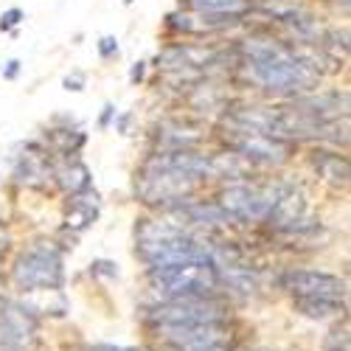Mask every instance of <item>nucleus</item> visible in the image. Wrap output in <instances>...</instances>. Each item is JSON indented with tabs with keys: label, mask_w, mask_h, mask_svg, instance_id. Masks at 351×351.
I'll list each match as a JSON object with an SVG mask.
<instances>
[{
	"label": "nucleus",
	"mask_w": 351,
	"mask_h": 351,
	"mask_svg": "<svg viewBox=\"0 0 351 351\" xmlns=\"http://www.w3.org/2000/svg\"><path fill=\"white\" fill-rule=\"evenodd\" d=\"M14 281L17 287L28 292H40V289H60L65 270H62V253L53 245H34L28 247L17 261H14Z\"/></svg>",
	"instance_id": "39448f33"
},
{
	"label": "nucleus",
	"mask_w": 351,
	"mask_h": 351,
	"mask_svg": "<svg viewBox=\"0 0 351 351\" xmlns=\"http://www.w3.org/2000/svg\"><path fill=\"white\" fill-rule=\"evenodd\" d=\"M324 351H348V329H332L324 340Z\"/></svg>",
	"instance_id": "f3484780"
},
{
	"label": "nucleus",
	"mask_w": 351,
	"mask_h": 351,
	"mask_svg": "<svg viewBox=\"0 0 351 351\" xmlns=\"http://www.w3.org/2000/svg\"><path fill=\"white\" fill-rule=\"evenodd\" d=\"M230 146L237 149L242 158L261 163V166H276L284 163L289 158V143L278 141V138H267V135H253V132H242L233 130L230 132Z\"/></svg>",
	"instance_id": "9b49d317"
},
{
	"label": "nucleus",
	"mask_w": 351,
	"mask_h": 351,
	"mask_svg": "<svg viewBox=\"0 0 351 351\" xmlns=\"http://www.w3.org/2000/svg\"><path fill=\"white\" fill-rule=\"evenodd\" d=\"M276 194L261 191L253 186H230L219 194L217 206L230 217V219H245V222H256V219H267L273 211Z\"/></svg>",
	"instance_id": "6e6552de"
},
{
	"label": "nucleus",
	"mask_w": 351,
	"mask_h": 351,
	"mask_svg": "<svg viewBox=\"0 0 351 351\" xmlns=\"http://www.w3.org/2000/svg\"><path fill=\"white\" fill-rule=\"evenodd\" d=\"M90 351H143V348H132V346H93Z\"/></svg>",
	"instance_id": "4be33fe9"
},
{
	"label": "nucleus",
	"mask_w": 351,
	"mask_h": 351,
	"mask_svg": "<svg viewBox=\"0 0 351 351\" xmlns=\"http://www.w3.org/2000/svg\"><path fill=\"white\" fill-rule=\"evenodd\" d=\"M180 211L191 225H222V222H230V217L217 206V202H189V206H183Z\"/></svg>",
	"instance_id": "2eb2a0df"
},
{
	"label": "nucleus",
	"mask_w": 351,
	"mask_h": 351,
	"mask_svg": "<svg viewBox=\"0 0 351 351\" xmlns=\"http://www.w3.org/2000/svg\"><path fill=\"white\" fill-rule=\"evenodd\" d=\"M112 115H115V107H112V104H104V112H101V119H99V127H107Z\"/></svg>",
	"instance_id": "5701e85b"
},
{
	"label": "nucleus",
	"mask_w": 351,
	"mask_h": 351,
	"mask_svg": "<svg viewBox=\"0 0 351 351\" xmlns=\"http://www.w3.org/2000/svg\"><path fill=\"white\" fill-rule=\"evenodd\" d=\"M197 178L174 169H163L155 163H146L141 183H138V194L146 202H169V199H183L191 189H194Z\"/></svg>",
	"instance_id": "423d86ee"
},
{
	"label": "nucleus",
	"mask_w": 351,
	"mask_h": 351,
	"mask_svg": "<svg viewBox=\"0 0 351 351\" xmlns=\"http://www.w3.org/2000/svg\"><path fill=\"white\" fill-rule=\"evenodd\" d=\"M225 312L214 298H174L160 301L146 312V324L158 329H189L202 324H222Z\"/></svg>",
	"instance_id": "20e7f679"
},
{
	"label": "nucleus",
	"mask_w": 351,
	"mask_h": 351,
	"mask_svg": "<svg viewBox=\"0 0 351 351\" xmlns=\"http://www.w3.org/2000/svg\"><path fill=\"white\" fill-rule=\"evenodd\" d=\"M84 194H87V191H84ZM84 194H76V197H73L71 211H68V225L76 228V230L87 228V225L96 219V214H99V202H96V199H93V202H87Z\"/></svg>",
	"instance_id": "dca6fc26"
},
{
	"label": "nucleus",
	"mask_w": 351,
	"mask_h": 351,
	"mask_svg": "<svg viewBox=\"0 0 351 351\" xmlns=\"http://www.w3.org/2000/svg\"><path fill=\"white\" fill-rule=\"evenodd\" d=\"M149 281H152V289L160 295V301L211 298V292L222 284V276L214 261H183V265L149 270Z\"/></svg>",
	"instance_id": "7ed1b4c3"
},
{
	"label": "nucleus",
	"mask_w": 351,
	"mask_h": 351,
	"mask_svg": "<svg viewBox=\"0 0 351 351\" xmlns=\"http://www.w3.org/2000/svg\"><path fill=\"white\" fill-rule=\"evenodd\" d=\"M245 68L253 82L273 93H298L315 82L312 68L298 60L295 51L270 37H250L245 45Z\"/></svg>",
	"instance_id": "f257e3e1"
},
{
	"label": "nucleus",
	"mask_w": 351,
	"mask_h": 351,
	"mask_svg": "<svg viewBox=\"0 0 351 351\" xmlns=\"http://www.w3.org/2000/svg\"><path fill=\"white\" fill-rule=\"evenodd\" d=\"M65 90H82V76H73V79L68 76L65 79Z\"/></svg>",
	"instance_id": "b1692460"
},
{
	"label": "nucleus",
	"mask_w": 351,
	"mask_h": 351,
	"mask_svg": "<svg viewBox=\"0 0 351 351\" xmlns=\"http://www.w3.org/2000/svg\"><path fill=\"white\" fill-rule=\"evenodd\" d=\"M158 335L178 351H230V329L225 320L189 329H158Z\"/></svg>",
	"instance_id": "1a4fd4ad"
},
{
	"label": "nucleus",
	"mask_w": 351,
	"mask_h": 351,
	"mask_svg": "<svg viewBox=\"0 0 351 351\" xmlns=\"http://www.w3.org/2000/svg\"><path fill=\"white\" fill-rule=\"evenodd\" d=\"M284 289H289L295 298H337L346 295V281L340 276L324 270H289L281 278Z\"/></svg>",
	"instance_id": "9d476101"
},
{
	"label": "nucleus",
	"mask_w": 351,
	"mask_h": 351,
	"mask_svg": "<svg viewBox=\"0 0 351 351\" xmlns=\"http://www.w3.org/2000/svg\"><path fill=\"white\" fill-rule=\"evenodd\" d=\"M138 239V253L141 258L155 267H169V265H183V261H214V250L206 247L199 239L189 237L180 225L160 222V219H141L135 228Z\"/></svg>",
	"instance_id": "f03ea898"
},
{
	"label": "nucleus",
	"mask_w": 351,
	"mask_h": 351,
	"mask_svg": "<svg viewBox=\"0 0 351 351\" xmlns=\"http://www.w3.org/2000/svg\"><path fill=\"white\" fill-rule=\"evenodd\" d=\"M23 17H25V14H23L20 9H9V12H3V17H0V32H12L14 25H20Z\"/></svg>",
	"instance_id": "6ab92c4d"
},
{
	"label": "nucleus",
	"mask_w": 351,
	"mask_h": 351,
	"mask_svg": "<svg viewBox=\"0 0 351 351\" xmlns=\"http://www.w3.org/2000/svg\"><path fill=\"white\" fill-rule=\"evenodd\" d=\"M99 56H101V60H112V56H119V40L104 34L99 40Z\"/></svg>",
	"instance_id": "a211bd4d"
},
{
	"label": "nucleus",
	"mask_w": 351,
	"mask_h": 351,
	"mask_svg": "<svg viewBox=\"0 0 351 351\" xmlns=\"http://www.w3.org/2000/svg\"><path fill=\"white\" fill-rule=\"evenodd\" d=\"M124 3H127V6H130V3H135V0H124Z\"/></svg>",
	"instance_id": "a878e982"
},
{
	"label": "nucleus",
	"mask_w": 351,
	"mask_h": 351,
	"mask_svg": "<svg viewBox=\"0 0 351 351\" xmlns=\"http://www.w3.org/2000/svg\"><path fill=\"white\" fill-rule=\"evenodd\" d=\"M183 6L194 9L197 14H217V17H242L247 0H180Z\"/></svg>",
	"instance_id": "ddd939ff"
},
{
	"label": "nucleus",
	"mask_w": 351,
	"mask_h": 351,
	"mask_svg": "<svg viewBox=\"0 0 351 351\" xmlns=\"http://www.w3.org/2000/svg\"><path fill=\"white\" fill-rule=\"evenodd\" d=\"M17 71H20V62H17V60H12V62H9V68H6V79H14V76H17Z\"/></svg>",
	"instance_id": "393cba45"
},
{
	"label": "nucleus",
	"mask_w": 351,
	"mask_h": 351,
	"mask_svg": "<svg viewBox=\"0 0 351 351\" xmlns=\"http://www.w3.org/2000/svg\"><path fill=\"white\" fill-rule=\"evenodd\" d=\"M56 183H60L73 197L76 194H84L87 189H90V171H87L84 163L73 160V163H68V166H62L60 171H56Z\"/></svg>",
	"instance_id": "4468645a"
},
{
	"label": "nucleus",
	"mask_w": 351,
	"mask_h": 351,
	"mask_svg": "<svg viewBox=\"0 0 351 351\" xmlns=\"http://www.w3.org/2000/svg\"><path fill=\"white\" fill-rule=\"evenodd\" d=\"M0 346L6 351H32L37 346V315L25 304H0Z\"/></svg>",
	"instance_id": "0eeeda50"
},
{
	"label": "nucleus",
	"mask_w": 351,
	"mask_h": 351,
	"mask_svg": "<svg viewBox=\"0 0 351 351\" xmlns=\"http://www.w3.org/2000/svg\"><path fill=\"white\" fill-rule=\"evenodd\" d=\"M143 71H146V65H143V62H135V65H132V71H130V82H132V84H138V82L143 79Z\"/></svg>",
	"instance_id": "412c9836"
},
{
	"label": "nucleus",
	"mask_w": 351,
	"mask_h": 351,
	"mask_svg": "<svg viewBox=\"0 0 351 351\" xmlns=\"http://www.w3.org/2000/svg\"><path fill=\"white\" fill-rule=\"evenodd\" d=\"M90 273H104V276H119V270H115V265H110V261H96V265H90Z\"/></svg>",
	"instance_id": "aec40b11"
},
{
	"label": "nucleus",
	"mask_w": 351,
	"mask_h": 351,
	"mask_svg": "<svg viewBox=\"0 0 351 351\" xmlns=\"http://www.w3.org/2000/svg\"><path fill=\"white\" fill-rule=\"evenodd\" d=\"M295 309L312 320H332L346 312V304L337 298H295Z\"/></svg>",
	"instance_id": "f8f14e48"
}]
</instances>
